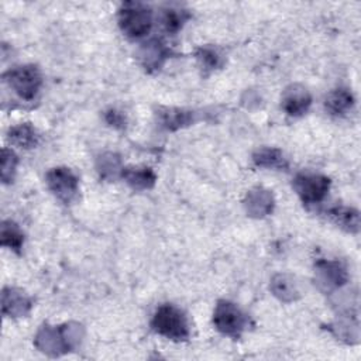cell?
Returning a JSON list of instances; mask_svg holds the SVG:
<instances>
[{
	"label": "cell",
	"instance_id": "obj_1",
	"mask_svg": "<svg viewBox=\"0 0 361 361\" xmlns=\"http://www.w3.org/2000/svg\"><path fill=\"white\" fill-rule=\"evenodd\" d=\"M83 336V326L75 322H69L58 327L44 324L37 331L34 344L41 353L49 357H59L76 350L80 345Z\"/></svg>",
	"mask_w": 361,
	"mask_h": 361
},
{
	"label": "cell",
	"instance_id": "obj_2",
	"mask_svg": "<svg viewBox=\"0 0 361 361\" xmlns=\"http://www.w3.org/2000/svg\"><path fill=\"white\" fill-rule=\"evenodd\" d=\"M151 327L155 333L173 341H182L189 337V324L185 313L169 303L162 305L155 310Z\"/></svg>",
	"mask_w": 361,
	"mask_h": 361
},
{
	"label": "cell",
	"instance_id": "obj_3",
	"mask_svg": "<svg viewBox=\"0 0 361 361\" xmlns=\"http://www.w3.org/2000/svg\"><path fill=\"white\" fill-rule=\"evenodd\" d=\"M118 27L128 38H141L152 27L151 8L140 1H126L118 8Z\"/></svg>",
	"mask_w": 361,
	"mask_h": 361
},
{
	"label": "cell",
	"instance_id": "obj_4",
	"mask_svg": "<svg viewBox=\"0 0 361 361\" xmlns=\"http://www.w3.org/2000/svg\"><path fill=\"white\" fill-rule=\"evenodd\" d=\"M7 85L24 100H32L42 85V75L37 65L16 66L4 73Z\"/></svg>",
	"mask_w": 361,
	"mask_h": 361
},
{
	"label": "cell",
	"instance_id": "obj_5",
	"mask_svg": "<svg viewBox=\"0 0 361 361\" xmlns=\"http://www.w3.org/2000/svg\"><path fill=\"white\" fill-rule=\"evenodd\" d=\"M247 322V316L235 303L230 300L217 302L213 313V324L221 334L238 338L245 330Z\"/></svg>",
	"mask_w": 361,
	"mask_h": 361
},
{
	"label": "cell",
	"instance_id": "obj_6",
	"mask_svg": "<svg viewBox=\"0 0 361 361\" xmlns=\"http://www.w3.org/2000/svg\"><path fill=\"white\" fill-rule=\"evenodd\" d=\"M45 182L49 190L65 204H71L79 197V180L66 166H56L47 172Z\"/></svg>",
	"mask_w": 361,
	"mask_h": 361
},
{
	"label": "cell",
	"instance_id": "obj_7",
	"mask_svg": "<svg viewBox=\"0 0 361 361\" xmlns=\"http://www.w3.org/2000/svg\"><path fill=\"white\" fill-rule=\"evenodd\" d=\"M292 186L303 203L316 204L326 197L330 189V179L320 173H298Z\"/></svg>",
	"mask_w": 361,
	"mask_h": 361
},
{
	"label": "cell",
	"instance_id": "obj_8",
	"mask_svg": "<svg viewBox=\"0 0 361 361\" xmlns=\"http://www.w3.org/2000/svg\"><path fill=\"white\" fill-rule=\"evenodd\" d=\"M316 282L319 288L324 292H331L341 288L348 281V274L344 265L338 261L319 259L314 264Z\"/></svg>",
	"mask_w": 361,
	"mask_h": 361
},
{
	"label": "cell",
	"instance_id": "obj_9",
	"mask_svg": "<svg viewBox=\"0 0 361 361\" xmlns=\"http://www.w3.org/2000/svg\"><path fill=\"white\" fill-rule=\"evenodd\" d=\"M312 104V96L302 85H290L282 93V109L292 117H300L307 113Z\"/></svg>",
	"mask_w": 361,
	"mask_h": 361
},
{
	"label": "cell",
	"instance_id": "obj_10",
	"mask_svg": "<svg viewBox=\"0 0 361 361\" xmlns=\"http://www.w3.org/2000/svg\"><path fill=\"white\" fill-rule=\"evenodd\" d=\"M155 114L158 124L168 131H176L188 127L197 120L196 111L179 107H158Z\"/></svg>",
	"mask_w": 361,
	"mask_h": 361
},
{
	"label": "cell",
	"instance_id": "obj_11",
	"mask_svg": "<svg viewBox=\"0 0 361 361\" xmlns=\"http://www.w3.org/2000/svg\"><path fill=\"white\" fill-rule=\"evenodd\" d=\"M32 300L21 289L4 288L1 292V309L3 314L8 317H23L30 313Z\"/></svg>",
	"mask_w": 361,
	"mask_h": 361
},
{
	"label": "cell",
	"instance_id": "obj_12",
	"mask_svg": "<svg viewBox=\"0 0 361 361\" xmlns=\"http://www.w3.org/2000/svg\"><path fill=\"white\" fill-rule=\"evenodd\" d=\"M171 51L159 39H151L140 48L138 58L147 72H157L169 58Z\"/></svg>",
	"mask_w": 361,
	"mask_h": 361
},
{
	"label": "cell",
	"instance_id": "obj_13",
	"mask_svg": "<svg viewBox=\"0 0 361 361\" xmlns=\"http://www.w3.org/2000/svg\"><path fill=\"white\" fill-rule=\"evenodd\" d=\"M244 209L251 217H264L274 209V196L268 189L257 186L247 193L244 199Z\"/></svg>",
	"mask_w": 361,
	"mask_h": 361
},
{
	"label": "cell",
	"instance_id": "obj_14",
	"mask_svg": "<svg viewBox=\"0 0 361 361\" xmlns=\"http://www.w3.org/2000/svg\"><path fill=\"white\" fill-rule=\"evenodd\" d=\"M121 178L134 190L151 189L157 182L155 172L148 166H126L121 171Z\"/></svg>",
	"mask_w": 361,
	"mask_h": 361
},
{
	"label": "cell",
	"instance_id": "obj_15",
	"mask_svg": "<svg viewBox=\"0 0 361 361\" xmlns=\"http://www.w3.org/2000/svg\"><path fill=\"white\" fill-rule=\"evenodd\" d=\"M327 216L336 226L348 233L355 234L360 231V213L354 207L334 206L327 210Z\"/></svg>",
	"mask_w": 361,
	"mask_h": 361
},
{
	"label": "cell",
	"instance_id": "obj_16",
	"mask_svg": "<svg viewBox=\"0 0 361 361\" xmlns=\"http://www.w3.org/2000/svg\"><path fill=\"white\" fill-rule=\"evenodd\" d=\"M354 106V96L345 87H337L327 93L324 107L331 116H344Z\"/></svg>",
	"mask_w": 361,
	"mask_h": 361
},
{
	"label": "cell",
	"instance_id": "obj_17",
	"mask_svg": "<svg viewBox=\"0 0 361 361\" xmlns=\"http://www.w3.org/2000/svg\"><path fill=\"white\" fill-rule=\"evenodd\" d=\"M7 138L13 145L24 149H31L38 145L39 133L31 123H21L8 130Z\"/></svg>",
	"mask_w": 361,
	"mask_h": 361
},
{
	"label": "cell",
	"instance_id": "obj_18",
	"mask_svg": "<svg viewBox=\"0 0 361 361\" xmlns=\"http://www.w3.org/2000/svg\"><path fill=\"white\" fill-rule=\"evenodd\" d=\"M272 293L282 302H293L299 298V290L295 279L289 274H278L271 281Z\"/></svg>",
	"mask_w": 361,
	"mask_h": 361
},
{
	"label": "cell",
	"instance_id": "obj_19",
	"mask_svg": "<svg viewBox=\"0 0 361 361\" xmlns=\"http://www.w3.org/2000/svg\"><path fill=\"white\" fill-rule=\"evenodd\" d=\"M252 161L259 168H272V169H285L288 161L283 152L278 148L262 147L252 154Z\"/></svg>",
	"mask_w": 361,
	"mask_h": 361
},
{
	"label": "cell",
	"instance_id": "obj_20",
	"mask_svg": "<svg viewBox=\"0 0 361 361\" xmlns=\"http://www.w3.org/2000/svg\"><path fill=\"white\" fill-rule=\"evenodd\" d=\"M96 168L100 178L111 180L117 176H121L124 166H121V159L116 152H104L97 158Z\"/></svg>",
	"mask_w": 361,
	"mask_h": 361
},
{
	"label": "cell",
	"instance_id": "obj_21",
	"mask_svg": "<svg viewBox=\"0 0 361 361\" xmlns=\"http://www.w3.org/2000/svg\"><path fill=\"white\" fill-rule=\"evenodd\" d=\"M0 238H1V245L8 247L17 254L21 252V248L24 244V234L14 221L6 220L1 223Z\"/></svg>",
	"mask_w": 361,
	"mask_h": 361
},
{
	"label": "cell",
	"instance_id": "obj_22",
	"mask_svg": "<svg viewBox=\"0 0 361 361\" xmlns=\"http://www.w3.org/2000/svg\"><path fill=\"white\" fill-rule=\"evenodd\" d=\"M195 56L199 62V65L202 66L203 71L206 72H212V71H216V69H220L224 63V56L223 54L212 47V45H203V47H199L195 52Z\"/></svg>",
	"mask_w": 361,
	"mask_h": 361
},
{
	"label": "cell",
	"instance_id": "obj_23",
	"mask_svg": "<svg viewBox=\"0 0 361 361\" xmlns=\"http://www.w3.org/2000/svg\"><path fill=\"white\" fill-rule=\"evenodd\" d=\"M189 18H190V14L188 10L169 6L162 10L161 21H162V27L165 28L166 32L176 34Z\"/></svg>",
	"mask_w": 361,
	"mask_h": 361
},
{
	"label": "cell",
	"instance_id": "obj_24",
	"mask_svg": "<svg viewBox=\"0 0 361 361\" xmlns=\"http://www.w3.org/2000/svg\"><path fill=\"white\" fill-rule=\"evenodd\" d=\"M331 331L340 337L341 340L347 341V343H357L358 341V322L354 320H343L334 324V327H331Z\"/></svg>",
	"mask_w": 361,
	"mask_h": 361
},
{
	"label": "cell",
	"instance_id": "obj_25",
	"mask_svg": "<svg viewBox=\"0 0 361 361\" xmlns=\"http://www.w3.org/2000/svg\"><path fill=\"white\" fill-rule=\"evenodd\" d=\"M18 158L14 151L8 148L1 149V180L3 183H10L14 179L16 169H17Z\"/></svg>",
	"mask_w": 361,
	"mask_h": 361
},
{
	"label": "cell",
	"instance_id": "obj_26",
	"mask_svg": "<svg viewBox=\"0 0 361 361\" xmlns=\"http://www.w3.org/2000/svg\"><path fill=\"white\" fill-rule=\"evenodd\" d=\"M104 118H106L107 124H110L114 128H124V126H126V117L120 111H117L114 109L107 110L104 113Z\"/></svg>",
	"mask_w": 361,
	"mask_h": 361
}]
</instances>
